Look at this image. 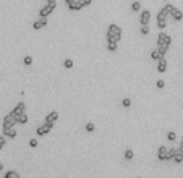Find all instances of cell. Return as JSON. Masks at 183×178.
<instances>
[{"instance_id": "cell-15", "label": "cell", "mask_w": 183, "mask_h": 178, "mask_svg": "<svg viewBox=\"0 0 183 178\" xmlns=\"http://www.w3.org/2000/svg\"><path fill=\"white\" fill-rule=\"evenodd\" d=\"M15 115H20V114H23V112H26V105H24V102H20V104H16V107L12 110Z\"/></svg>"}, {"instance_id": "cell-19", "label": "cell", "mask_w": 183, "mask_h": 178, "mask_svg": "<svg viewBox=\"0 0 183 178\" xmlns=\"http://www.w3.org/2000/svg\"><path fill=\"white\" fill-rule=\"evenodd\" d=\"M125 159H127V160H131V159L134 157V152L131 151V149H127V151H125V155H123Z\"/></svg>"}, {"instance_id": "cell-25", "label": "cell", "mask_w": 183, "mask_h": 178, "mask_svg": "<svg viewBox=\"0 0 183 178\" xmlns=\"http://www.w3.org/2000/svg\"><path fill=\"white\" fill-rule=\"evenodd\" d=\"M131 10H133V12H139V10H141V3H139V2H133V3H131Z\"/></svg>"}, {"instance_id": "cell-20", "label": "cell", "mask_w": 183, "mask_h": 178, "mask_svg": "<svg viewBox=\"0 0 183 178\" xmlns=\"http://www.w3.org/2000/svg\"><path fill=\"white\" fill-rule=\"evenodd\" d=\"M151 58H152V60H156V62L160 58V53H159V50H157V49H154V50L151 52Z\"/></svg>"}, {"instance_id": "cell-37", "label": "cell", "mask_w": 183, "mask_h": 178, "mask_svg": "<svg viewBox=\"0 0 183 178\" xmlns=\"http://www.w3.org/2000/svg\"><path fill=\"white\" fill-rule=\"evenodd\" d=\"M2 170H3V165H2V164H0V172H2Z\"/></svg>"}, {"instance_id": "cell-9", "label": "cell", "mask_w": 183, "mask_h": 178, "mask_svg": "<svg viewBox=\"0 0 183 178\" xmlns=\"http://www.w3.org/2000/svg\"><path fill=\"white\" fill-rule=\"evenodd\" d=\"M157 42H162V44L170 45V44H172V36H169L167 33H160V34L157 36Z\"/></svg>"}, {"instance_id": "cell-36", "label": "cell", "mask_w": 183, "mask_h": 178, "mask_svg": "<svg viewBox=\"0 0 183 178\" xmlns=\"http://www.w3.org/2000/svg\"><path fill=\"white\" fill-rule=\"evenodd\" d=\"M47 3H57V0H47Z\"/></svg>"}, {"instance_id": "cell-11", "label": "cell", "mask_w": 183, "mask_h": 178, "mask_svg": "<svg viewBox=\"0 0 183 178\" xmlns=\"http://www.w3.org/2000/svg\"><path fill=\"white\" fill-rule=\"evenodd\" d=\"M59 120V112H50V114H47V117H45V121L47 123H55V121Z\"/></svg>"}, {"instance_id": "cell-22", "label": "cell", "mask_w": 183, "mask_h": 178, "mask_svg": "<svg viewBox=\"0 0 183 178\" xmlns=\"http://www.w3.org/2000/svg\"><path fill=\"white\" fill-rule=\"evenodd\" d=\"M167 138H169V141H177V133H175V131H169Z\"/></svg>"}, {"instance_id": "cell-31", "label": "cell", "mask_w": 183, "mask_h": 178, "mask_svg": "<svg viewBox=\"0 0 183 178\" xmlns=\"http://www.w3.org/2000/svg\"><path fill=\"white\" fill-rule=\"evenodd\" d=\"M39 23L42 24V28H45L49 21H47V18H45V16H39Z\"/></svg>"}, {"instance_id": "cell-34", "label": "cell", "mask_w": 183, "mask_h": 178, "mask_svg": "<svg viewBox=\"0 0 183 178\" xmlns=\"http://www.w3.org/2000/svg\"><path fill=\"white\" fill-rule=\"evenodd\" d=\"M122 105H123V107H130V105H131V100H130V99H123V100H122Z\"/></svg>"}, {"instance_id": "cell-18", "label": "cell", "mask_w": 183, "mask_h": 178, "mask_svg": "<svg viewBox=\"0 0 183 178\" xmlns=\"http://www.w3.org/2000/svg\"><path fill=\"white\" fill-rule=\"evenodd\" d=\"M173 8H175V7H173L172 3H169V2H167V3H165V7H164V8H162V10H160V12H164V13H165V15L169 16V15H172V12H173Z\"/></svg>"}, {"instance_id": "cell-7", "label": "cell", "mask_w": 183, "mask_h": 178, "mask_svg": "<svg viewBox=\"0 0 183 178\" xmlns=\"http://www.w3.org/2000/svg\"><path fill=\"white\" fill-rule=\"evenodd\" d=\"M157 159H159V160H162V162L169 160V149H167L165 146H160V147H159V151H157Z\"/></svg>"}, {"instance_id": "cell-33", "label": "cell", "mask_w": 183, "mask_h": 178, "mask_svg": "<svg viewBox=\"0 0 183 178\" xmlns=\"http://www.w3.org/2000/svg\"><path fill=\"white\" fill-rule=\"evenodd\" d=\"M156 86H157L159 89H162L164 86H165V81H164V79H157V83H156Z\"/></svg>"}, {"instance_id": "cell-2", "label": "cell", "mask_w": 183, "mask_h": 178, "mask_svg": "<svg viewBox=\"0 0 183 178\" xmlns=\"http://www.w3.org/2000/svg\"><path fill=\"white\" fill-rule=\"evenodd\" d=\"M18 125V121H16V115L13 114V112H10V114H7L5 118H3V128H12Z\"/></svg>"}, {"instance_id": "cell-24", "label": "cell", "mask_w": 183, "mask_h": 178, "mask_svg": "<svg viewBox=\"0 0 183 178\" xmlns=\"http://www.w3.org/2000/svg\"><path fill=\"white\" fill-rule=\"evenodd\" d=\"M173 160H175L177 164H181V162H183V154H180V152L177 151V154H175V157H173Z\"/></svg>"}, {"instance_id": "cell-21", "label": "cell", "mask_w": 183, "mask_h": 178, "mask_svg": "<svg viewBox=\"0 0 183 178\" xmlns=\"http://www.w3.org/2000/svg\"><path fill=\"white\" fill-rule=\"evenodd\" d=\"M141 34L148 36L149 34V24H141Z\"/></svg>"}, {"instance_id": "cell-10", "label": "cell", "mask_w": 183, "mask_h": 178, "mask_svg": "<svg viewBox=\"0 0 183 178\" xmlns=\"http://www.w3.org/2000/svg\"><path fill=\"white\" fill-rule=\"evenodd\" d=\"M165 70H167V60H165V57H160L157 60V71L159 73H165Z\"/></svg>"}, {"instance_id": "cell-8", "label": "cell", "mask_w": 183, "mask_h": 178, "mask_svg": "<svg viewBox=\"0 0 183 178\" xmlns=\"http://www.w3.org/2000/svg\"><path fill=\"white\" fill-rule=\"evenodd\" d=\"M151 12L149 10H143L141 12V15H139V21H141V24H149V21H151Z\"/></svg>"}, {"instance_id": "cell-4", "label": "cell", "mask_w": 183, "mask_h": 178, "mask_svg": "<svg viewBox=\"0 0 183 178\" xmlns=\"http://www.w3.org/2000/svg\"><path fill=\"white\" fill-rule=\"evenodd\" d=\"M52 123H47V121H44V125H41L39 128L36 130V133L39 135V136H45V135H49L50 131H52Z\"/></svg>"}, {"instance_id": "cell-29", "label": "cell", "mask_w": 183, "mask_h": 178, "mask_svg": "<svg viewBox=\"0 0 183 178\" xmlns=\"http://www.w3.org/2000/svg\"><path fill=\"white\" fill-rule=\"evenodd\" d=\"M5 143H7V136L3 135V136H0V151H2V149H3Z\"/></svg>"}, {"instance_id": "cell-5", "label": "cell", "mask_w": 183, "mask_h": 178, "mask_svg": "<svg viewBox=\"0 0 183 178\" xmlns=\"http://www.w3.org/2000/svg\"><path fill=\"white\" fill-rule=\"evenodd\" d=\"M55 7H57V3H47L45 7H42L41 10H39V16H49L54 10H55Z\"/></svg>"}, {"instance_id": "cell-23", "label": "cell", "mask_w": 183, "mask_h": 178, "mask_svg": "<svg viewBox=\"0 0 183 178\" xmlns=\"http://www.w3.org/2000/svg\"><path fill=\"white\" fill-rule=\"evenodd\" d=\"M18 176H20V175H18V172H13V170L5 173V178H18Z\"/></svg>"}, {"instance_id": "cell-1", "label": "cell", "mask_w": 183, "mask_h": 178, "mask_svg": "<svg viewBox=\"0 0 183 178\" xmlns=\"http://www.w3.org/2000/svg\"><path fill=\"white\" fill-rule=\"evenodd\" d=\"M107 39L109 41H120L122 39V28L117 24H110L107 28Z\"/></svg>"}, {"instance_id": "cell-32", "label": "cell", "mask_w": 183, "mask_h": 178, "mask_svg": "<svg viewBox=\"0 0 183 178\" xmlns=\"http://www.w3.org/2000/svg\"><path fill=\"white\" fill-rule=\"evenodd\" d=\"M33 29H36V31H39V29H42V24L39 23V20H37L34 24H33Z\"/></svg>"}, {"instance_id": "cell-14", "label": "cell", "mask_w": 183, "mask_h": 178, "mask_svg": "<svg viewBox=\"0 0 183 178\" xmlns=\"http://www.w3.org/2000/svg\"><path fill=\"white\" fill-rule=\"evenodd\" d=\"M175 21H181L183 20V12L181 10H178V8H173V12H172V15H170Z\"/></svg>"}, {"instance_id": "cell-16", "label": "cell", "mask_w": 183, "mask_h": 178, "mask_svg": "<svg viewBox=\"0 0 183 178\" xmlns=\"http://www.w3.org/2000/svg\"><path fill=\"white\" fill-rule=\"evenodd\" d=\"M28 115H26V112H23V114H20V115H16V121H18V125H26L28 123Z\"/></svg>"}, {"instance_id": "cell-28", "label": "cell", "mask_w": 183, "mask_h": 178, "mask_svg": "<svg viewBox=\"0 0 183 178\" xmlns=\"http://www.w3.org/2000/svg\"><path fill=\"white\" fill-rule=\"evenodd\" d=\"M175 154H177V149H169V160H173Z\"/></svg>"}, {"instance_id": "cell-17", "label": "cell", "mask_w": 183, "mask_h": 178, "mask_svg": "<svg viewBox=\"0 0 183 178\" xmlns=\"http://www.w3.org/2000/svg\"><path fill=\"white\" fill-rule=\"evenodd\" d=\"M107 49H109L110 52H115V50L118 49V42H117V41H109V39H107Z\"/></svg>"}, {"instance_id": "cell-39", "label": "cell", "mask_w": 183, "mask_h": 178, "mask_svg": "<svg viewBox=\"0 0 183 178\" xmlns=\"http://www.w3.org/2000/svg\"><path fill=\"white\" fill-rule=\"evenodd\" d=\"M164 2H169V0H164Z\"/></svg>"}, {"instance_id": "cell-26", "label": "cell", "mask_w": 183, "mask_h": 178, "mask_svg": "<svg viewBox=\"0 0 183 178\" xmlns=\"http://www.w3.org/2000/svg\"><path fill=\"white\" fill-rule=\"evenodd\" d=\"M73 65H75V63H73V60H70V58H66V60L63 62V67H65V68H68V70L73 68Z\"/></svg>"}, {"instance_id": "cell-12", "label": "cell", "mask_w": 183, "mask_h": 178, "mask_svg": "<svg viewBox=\"0 0 183 178\" xmlns=\"http://www.w3.org/2000/svg\"><path fill=\"white\" fill-rule=\"evenodd\" d=\"M3 135L8 138V139H15L16 138V130L12 126V128H3Z\"/></svg>"}, {"instance_id": "cell-13", "label": "cell", "mask_w": 183, "mask_h": 178, "mask_svg": "<svg viewBox=\"0 0 183 178\" xmlns=\"http://www.w3.org/2000/svg\"><path fill=\"white\" fill-rule=\"evenodd\" d=\"M169 47H170V45H167V44L157 42V50H159V53H160V57H165V55H167V50H169Z\"/></svg>"}, {"instance_id": "cell-6", "label": "cell", "mask_w": 183, "mask_h": 178, "mask_svg": "<svg viewBox=\"0 0 183 178\" xmlns=\"http://www.w3.org/2000/svg\"><path fill=\"white\" fill-rule=\"evenodd\" d=\"M157 26L160 28V29H165V28H167V15L164 12L157 13Z\"/></svg>"}, {"instance_id": "cell-38", "label": "cell", "mask_w": 183, "mask_h": 178, "mask_svg": "<svg viewBox=\"0 0 183 178\" xmlns=\"http://www.w3.org/2000/svg\"><path fill=\"white\" fill-rule=\"evenodd\" d=\"M181 143H183V136H181Z\"/></svg>"}, {"instance_id": "cell-3", "label": "cell", "mask_w": 183, "mask_h": 178, "mask_svg": "<svg viewBox=\"0 0 183 178\" xmlns=\"http://www.w3.org/2000/svg\"><path fill=\"white\" fill-rule=\"evenodd\" d=\"M66 7H68V10H81V8L84 7V3L81 2V0H65Z\"/></svg>"}, {"instance_id": "cell-30", "label": "cell", "mask_w": 183, "mask_h": 178, "mask_svg": "<svg viewBox=\"0 0 183 178\" xmlns=\"http://www.w3.org/2000/svg\"><path fill=\"white\" fill-rule=\"evenodd\" d=\"M94 130H96L94 123H91V121H89V123H86V131H89V133H91V131H94Z\"/></svg>"}, {"instance_id": "cell-35", "label": "cell", "mask_w": 183, "mask_h": 178, "mask_svg": "<svg viewBox=\"0 0 183 178\" xmlns=\"http://www.w3.org/2000/svg\"><path fill=\"white\" fill-rule=\"evenodd\" d=\"M29 146L31 147H37V139H29Z\"/></svg>"}, {"instance_id": "cell-27", "label": "cell", "mask_w": 183, "mask_h": 178, "mask_svg": "<svg viewBox=\"0 0 183 178\" xmlns=\"http://www.w3.org/2000/svg\"><path fill=\"white\" fill-rule=\"evenodd\" d=\"M23 63L26 65V67H29V65H33V57H29V55H26V57L23 58Z\"/></svg>"}]
</instances>
